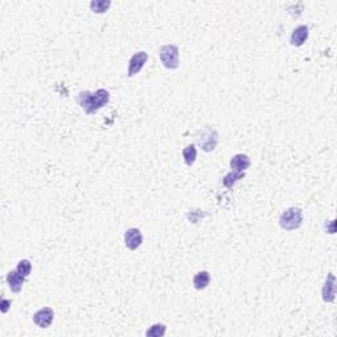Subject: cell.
Segmentation results:
<instances>
[{
  "mask_svg": "<svg viewBox=\"0 0 337 337\" xmlns=\"http://www.w3.org/2000/svg\"><path fill=\"white\" fill-rule=\"evenodd\" d=\"M217 141H219V134L212 128H206L198 137L199 147H202V150L204 151L215 150Z\"/></svg>",
  "mask_w": 337,
  "mask_h": 337,
  "instance_id": "cell-4",
  "label": "cell"
},
{
  "mask_svg": "<svg viewBox=\"0 0 337 337\" xmlns=\"http://www.w3.org/2000/svg\"><path fill=\"white\" fill-rule=\"evenodd\" d=\"M242 177H244V173H236V171H233V173L227 174V175L223 178V183H224V186L232 187L234 183H236L238 179H241Z\"/></svg>",
  "mask_w": 337,
  "mask_h": 337,
  "instance_id": "cell-15",
  "label": "cell"
},
{
  "mask_svg": "<svg viewBox=\"0 0 337 337\" xmlns=\"http://www.w3.org/2000/svg\"><path fill=\"white\" fill-rule=\"evenodd\" d=\"M231 168L236 173H244L249 166H251V160L247 154H236V156L229 162Z\"/></svg>",
  "mask_w": 337,
  "mask_h": 337,
  "instance_id": "cell-9",
  "label": "cell"
},
{
  "mask_svg": "<svg viewBox=\"0 0 337 337\" xmlns=\"http://www.w3.org/2000/svg\"><path fill=\"white\" fill-rule=\"evenodd\" d=\"M24 281H25V277L21 275L18 270H15V272H9L8 274H7V282H8L9 289L12 290L13 293H16V294L21 291Z\"/></svg>",
  "mask_w": 337,
  "mask_h": 337,
  "instance_id": "cell-10",
  "label": "cell"
},
{
  "mask_svg": "<svg viewBox=\"0 0 337 337\" xmlns=\"http://www.w3.org/2000/svg\"><path fill=\"white\" fill-rule=\"evenodd\" d=\"M210 273L208 272H199L195 274L194 279H192V283H194V287L196 290H204L210 285Z\"/></svg>",
  "mask_w": 337,
  "mask_h": 337,
  "instance_id": "cell-12",
  "label": "cell"
},
{
  "mask_svg": "<svg viewBox=\"0 0 337 337\" xmlns=\"http://www.w3.org/2000/svg\"><path fill=\"white\" fill-rule=\"evenodd\" d=\"M9 304H11V302L7 300V299H3V300H1V312H3V314H5V312L8 311Z\"/></svg>",
  "mask_w": 337,
  "mask_h": 337,
  "instance_id": "cell-18",
  "label": "cell"
},
{
  "mask_svg": "<svg viewBox=\"0 0 337 337\" xmlns=\"http://www.w3.org/2000/svg\"><path fill=\"white\" fill-rule=\"evenodd\" d=\"M182 154H183V160H185L187 166H192V165L195 164V161H196L198 151H196L195 145H189V147H186L183 149Z\"/></svg>",
  "mask_w": 337,
  "mask_h": 337,
  "instance_id": "cell-13",
  "label": "cell"
},
{
  "mask_svg": "<svg viewBox=\"0 0 337 337\" xmlns=\"http://www.w3.org/2000/svg\"><path fill=\"white\" fill-rule=\"evenodd\" d=\"M16 270H18L21 275H24V277L26 278L30 274V272H32V264H30L28 259H21L18 264Z\"/></svg>",
  "mask_w": 337,
  "mask_h": 337,
  "instance_id": "cell-16",
  "label": "cell"
},
{
  "mask_svg": "<svg viewBox=\"0 0 337 337\" xmlns=\"http://www.w3.org/2000/svg\"><path fill=\"white\" fill-rule=\"evenodd\" d=\"M111 7L109 0H94L90 3V8L94 13H104L107 12Z\"/></svg>",
  "mask_w": 337,
  "mask_h": 337,
  "instance_id": "cell-14",
  "label": "cell"
},
{
  "mask_svg": "<svg viewBox=\"0 0 337 337\" xmlns=\"http://www.w3.org/2000/svg\"><path fill=\"white\" fill-rule=\"evenodd\" d=\"M165 332H166V327L164 324H154L151 325L149 331H147V336L161 337L164 336Z\"/></svg>",
  "mask_w": 337,
  "mask_h": 337,
  "instance_id": "cell-17",
  "label": "cell"
},
{
  "mask_svg": "<svg viewBox=\"0 0 337 337\" xmlns=\"http://www.w3.org/2000/svg\"><path fill=\"white\" fill-rule=\"evenodd\" d=\"M147 52H139L132 56L129 60V66H128V77H134L136 74H139L145 63L147 62Z\"/></svg>",
  "mask_w": 337,
  "mask_h": 337,
  "instance_id": "cell-5",
  "label": "cell"
},
{
  "mask_svg": "<svg viewBox=\"0 0 337 337\" xmlns=\"http://www.w3.org/2000/svg\"><path fill=\"white\" fill-rule=\"evenodd\" d=\"M54 319V311L50 307L41 308L33 315V321L40 328H48Z\"/></svg>",
  "mask_w": 337,
  "mask_h": 337,
  "instance_id": "cell-6",
  "label": "cell"
},
{
  "mask_svg": "<svg viewBox=\"0 0 337 337\" xmlns=\"http://www.w3.org/2000/svg\"><path fill=\"white\" fill-rule=\"evenodd\" d=\"M124 242H126V247L129 251H136L137 248L141 247V244H143V234L140 232V229H128L126 234H124Z\"/></svg>",
  "mask_w": 337,
  "mask_h": 337,
  "instance_id": "cell-7",
  "label": "cell"
},
{
  "mask_svg": "<svg viewBox=\"0 0 337 337\" xmlns=\"http://www.w3.org/2000/svg\"><path fill=\"white\" fill-rule=\"evenodd\" d=\"M308 39V26L306 25H299L298 28H295L293 35H291V40L290 42L294 46H302L303 43L306 42Z\"/></svg>",
  "mask_w": 337,
  "mask_h": 337,
  "instance_id": "cell-11",
  "label": "cell"
},
{
  "mask_svg": "<svg viewBox=\"0 0 337 337\" xmlns=\"http://www.w3.org/2000/svg\"><path fill=\"white\" fill-rule=\"evenodd\" d=\"M160 60L168 70H175L179 66V49L177 45H164L160 48Z\"/></svg>",
  "mask_w": 337,
  "mask_h": 337,
  "instance_id": "cell-3",
  "label": "cell"
},
{
  "mask_svg": "<svg viewBox=\"0 0 337 337\" xmlns=\"http://www.w3.org/2000/svg\"><path fill=\"white\" fill-rule=\"evenodd\" d=\"M303 224V211L300 208L291 207L282 212L279 217V225L285 231H295Z\"/></svg>",
  "mask_w": 337,
  "mask_h": 337,
  "instance_id": "cell-2",
  "label": "cell"
},
{
  "mask_svg": "<svg viewBox=\"0 0 337 337\" xmlns=\"http://www.w3.org/2000/svg\"><path fill=\"white\" fill-rule=\"evenodd\" d=\"M321 295H323V300L327 303H331L335 300V295H336V278L332 273H329L325 279V283L321 290Z\"/></svg>",
  "mask_w": 337,
  "mask_h": 337,
  "instance_id": "cell-8",
  "label": "cell"
},
{
  "mask_svg": "<svg viewBox=\"0 0 337 337\" xmlns=\"http://www.w3.org/2000/svg\"><path fill=\"white\" fill-rule=\"evenodd\" d=\"M109 102V92L104 88H99L95 92L90 91H82L78 94V103L81 108L87 115H94L103 108L105 104Z\"/></svg>",
  "mask_w": 337,
  "mask_h": 337,
  "instance_id": "cell-1",
  "label": "cell"
}]
</instances>
